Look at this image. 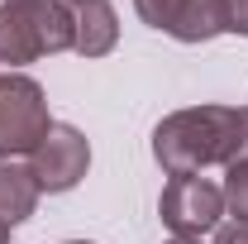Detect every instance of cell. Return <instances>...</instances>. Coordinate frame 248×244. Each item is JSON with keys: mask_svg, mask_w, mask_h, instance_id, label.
<instances>
[{"mask_svg": "<svg viewBox=\"0 0 248 244\" xmlns=\"http://www.w3.org/2000/svg\"><path fill=\"white\" fill-rule=\"evenodd\" d=\"M91 168V144L77 124H53L43 144L29 153V173L38 177L43 192H72Z\"/></svg>", "mask_w": 248, "mask_h": 244, "instance_id": "5b68a950", "label": "cell"}, {"mask_svg": "<svg viewBox=\"0 0 248 244\" xmlns=\"http://www.w3.org/2000/svg\"><path fill=\"white\" fill-rule=\"evenodd\" d=\"M72 24H77V53L81 58H105L115 43H120V15L110 0H86L72 10Z\"/></svg>", "mask_w": 248, "mask_h": 244, "instance_id": "8992f818", "label": "cell"}, {"mask_svg": "<svg viewBox=\"0 0 248 244\" xmlns=\"http://www.w3.org/2000/svg\"><path fill=\"white\" fill-rule=\"evenodd\" d=\"M38 196H43V187L29 173V163H0V220L10 230L38 211Z\"/></svg>", "mask_w": 248, "mask_h": 244, "instance_id": "52a82bcc", "label": "cell"}, {"mask_svg": "<svg viewBox=\"0 0 248 244\" xmlns=\"http://www.w3.org/2000/svg\"><path fill=\"white\" fill-rule=\"evenodd\" d=\"M224 34V0H186L177 24H172V38L177 43H205Z\"/></svg>", "mask_w": 248, "mask_h": 244, "instance_id": "ba28073f", "label": "cell"}, {"mask_svg": "<svg viewBox=\"0 0 248 244\" xmlns=\"http://www.w3.org/2000/svg\"><path fill=\"white\" fill-rule=\"evenodd\" d=\"M67 244H91V240H67Z\"/></svg>", "mask_w": 248, "mask_h": 244, "instance_id": "2e32d148", "label": "cell"}, {"mask_svg": "<svg viewBox=\"0 0 248 244\" xmlns=\"http://www.w3.org/2000/svg\"><path fill=\"white\" fill-rule=\"evenodd\" d=\"M215 244H248V220H219Z\"/></svg>", "mask_w": 248, "mask_h": 244, "instance_id": "7c38bea8", "label": "cell"}, {"mask_svg": "<svg viewBox=\"0 0 248 244\" xmlns=\"http://www.w3.org/2000/svg\"><path fill=\"white\" fill-rule=\"evenodd\" d=\"M248 153V110L234 105H191L153 129V158L167 177H191L201 168H229Z\"/></svg>", "mask_w": 248, "mask_h": 244, "instance_id": "6da1fadb", "label": "cell"}, {"mask_svg": "<svg viewBox=\"0 0 248 244\" xmlns=\"http://www.w3.org/2000/svg\"><path fill=\"white\" fill-rule=\"evenodd\" d=\"M157 215L177 240H201L210 235L224 215V192L210 177L191 173V177H167L162 196H157Z\"/></svg>", "mask_w": 248, "mask_h": 244, "instance_id": "277c9868", "label": "cell"}, {"mask_svg": "<svg viewBox=\"0 0 248 244\" xmlns=\"http://www.w3.org/2000/svg\"><path fill=\"white\" fill-rule=\"evenodd\" d=\"M0 244H10V225L5 220H0Z\"/></svg>", "mask_w": 248, "mask_h": 244, "instance_id": "4fadbf2b", "label": "cell"}, {"mask_svg": "<svg viewBox=\"0 0 248 244\" xmlns=\"http://www.w3.org/2000/svg\"><path fill=\"white\" fill-rule=\"evenodd\" d=\"M53 129L43 87L24 72H0V163L29 158Z\"/></svg>", "mask_w": 248, "mask_h": 244, "instance_id": "3957f363", "label": "cell"}, {"mask_svg": "<svg viewBox=\"0 0 248 244\" xmlns=\"http://www.w3.org/2000/svg\"><path fill=\"white\" fill-rule=\"evenodd\" d=\"M182 5H186V0H134L139 19H143L148 29H162V34H172L177 15H182Z\"/></svg>", "mask_w": 248, "mask_h": 244, "instance_id": "30bf717a", "label": "cell"}, {"mask_svg": "<svg viewBox=\"0 0 248 244\" xmlns=\"http://www.w3.org/2000/svg\"><path fill=\"white\" fill-rule=\"evenodd\" d=\"M167 244H201V240H177V235H172V240H167Z\"/></svg>", "mask_w": 248, "mask_h": 244, "instance_id": "5bb4252c", "label": "cell"}, {"mask_svg": "<svg viewBox=\"0 0 248 244\" xmlns=\"http://www.w3.org/2000/svg\"><path fill=\"white\" fill-rule=\"evenodd\" d=\"M224 34L248 38V0H224Z\"/></svg>", "mask_w": 248, "mask_h": 244, "instance_id": "8fae6325", "label": "cell"}, {"mask_svg": "<svg viewBox=\"0 0 248 244\" xmlns=\"http://www.w3.org/2000/svg\"><path fill=\"white\" fill-rule=\"evenodd\" d=\"M72 43H77V24L62 0H5L0 5V62L10 72L48 53H67Z\"/></svg>", "mask_w": 248, "mask_h": 244, "instance_id": "7a4b0ae2", "label": "cell"}, {"mask_svg": "<svg viewBox=\"0 0 248 244\" xmlns=\"http://www.w3.org/2000/svg\"><path fill=\"white\" fill-rule=\"evenodd\" d=\"M62 5H67V10H77V5H86V0H62Z\"/></svg>", "mask_w": 248, "mask_h": 244, "instance_id": "9a60e30c", "label": "cell"}, {"mask_svg": "<svg viewBox=\"0 0 248 244\" xmlns=\"http://www.w3.org/2000/svg\"><path fill=\"white\" fill-rule=\"evenodd\" d=\"M219 192H224V211L234 220H248V153L224 168V187Z\"/></svg>", "mask_w": 248, "mask_h": 244, "instance_id": "9c48e42d", "label": "cell"}]
</instances>
